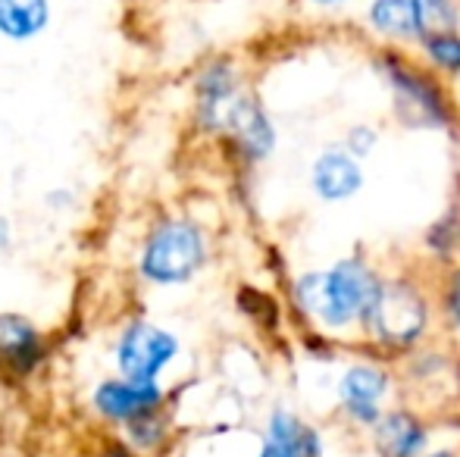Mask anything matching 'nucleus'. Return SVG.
<instances>
[{
  "label": "nucleus",
  "instance_id": "obj_1",
  "mask_svg": "<svg viewBox=\"0 0 460 457\" xmlns=\"http://www.w3.org/2000/svg\"><path fill=\"white\" fill-rule=\"evenodd\" d=\"M385 276L367 257H341L326 269H307L291 282L295 311L320 330V336H345L360 330L379 301Z\"/></svg>",
  "mask_w": 460,
  "mask_h": 457
},
{
  "label": "nucleus",
  "instance_id": "obj_2",
  "mask_svg": "<svg viewBox=\"0 0 460 457\" xmlns=\"http://www.w3.org/2000/svg\"><path fill=\"white\" fill-rule=\"evenodd\" d=\"M432 307L426 292L413 279H385L379 301L367 313L360 336L376 354H411L429 336Z\"/></svg>",
  "mask_w": 460,
  "mask_h": 457
},
{
  "label": "nucleus",
  "instance_id": "obj_3",
  "mask_svg": "<svg viewBox=\"0 0 460 457\" xmlns=\"http://www.w3.org/2000/svg\"><path fill=\"white\" fill-rule=\"evenodd\" d=\"M385 75L392 85L394 116L411 128H448L451 104L438 79L429 69L404 63L401 57H385Z\"/></svg>",
  "mask_w": 460,
  "mask_h": 457
},
{
  "label": "nucleus",
  "instance_id": "obj_4",
  "mask_svg": "<svg viewBox=\"0 0 460 457\" xmlns=\"http://www.w3.org/2000/svg\"><path fill=\"white\" fill-rule=\"evenodd\" d=\"M392 391H394V376L385 360L358 357L341 370L339 382H335L339 414L345 417L351 426L367 429L369 433V429L379 423V417L388 410Z\"/></svg>",
  "mask_w": 460,
  "mask_h": 457
},
{
  "label": "nucleus",
  "instance_id": "obj_5",
  "mask_svg": "<svg viewBox=\"0 0 460 457\" xmlns=\"http://www.w3.org/2000/svg\"><path fill=\"white\" fill-rule=\"evenodd\" d=\"M207 244L198 226L191 223H166L151 235L141 257V273L160 286L185 282L204 267Z\"/></svg>",
  "mask_w": 460,
  "mask_h": 457
},
{
  "label": "nucleus",
  "instance_id": "obj_6",
  "mask_svg": "<svg viewBox=\"0 0 460 457\" xmlns=\"http://www.w3.org/2000/svg\"><path fill=\"white\" fill-rule=\"evenodd\" d=\"M219 135H226L248 163L267 160L276 147L273 119H270V113L263 110L261 101L248 92H242L235 101H232V107L226 110L223 122H219Z\"/></svg>",
  "mask_w": 460,
  "mask_h": 457
},
{
  "label": "nucleus",
  "instance_id": "obj_7",
  "mask_svg": "<svg viewBox=\"0 0 460 457\" xmlns=\"http://www.w3.org/2000/svg\"><path fill=\"white\" fill-rule=\"evenodd\" d=\"M367 172L345 145H326L310 166V189L323 204H345L364 191Z\"/></svg>",
  "mask_w": 460,
  "mask_h": 457
},
{
  "label": "nucleus",
  "instance_id": "obj_8",
  "mask_svg": "<svg viewBox=\"0 0 460 457\" xmlns=\"http://www.w3.org/2000/svg\"><path fill=\"white\" fill-rule=\"evenodd\" d=\"M179 354L176 336L157 326H132L119 342V366L132 382H157V373Z\"/></svg>",
  "mask_w": 460,
  "mask_h": 457
},
{
  "label": "nucleus",
  "instance_id": "obj_9",
  "mask_svg": "<svg viewBox=\"0 0 460 457\" xmlns=\"http://www.w3.org/2000/svg\"><path fill=\"white\" fill-rule=\"evenodd\" d=\"M429 423L411 408H388L369 429V445L376 457H423L429 452Z\"/></svg>",
  "mask_w": 460,
  "mask_h": 457
},
{
  "label": "nucleus",
  "instance_id": "obj_10",
  "mask_svg": "<svg viewBox=\"0 0 460 457\" xmlns=\"http://www.w3.org/2000/svg\"><path fill=\"white\" fill-rule=\"evenodd\" d=\"M254 457H326V439L301 414L279 408L270 414L267 433Z\"/></svg>",
  "mask_w": 460,
  "mask_h": 457
},
{
  "label": "nucleus",
  "instance_id": "obj_11",
  "mask_svg": "<svg viewBox=\"0 0 460 457\" xmlns=\"http://www.w3.org/2000/svg\"><path fill=\"white\" fill-rule=\"evenodd\" d=\"M97 408L103 417L113 420H138L147 417L160 404V389L157 382H103L97 389Z\"/></svg>",
  "mask_w": 460,
  "mask_h": 457
},
{
  "label": "nucleus",
  "instance_id": "obj_12",
  "mask_svg": "<svg viewBox=\"0 0 460 457\" xmlns=\"http://www.w3.org/2000/svg\"><path fill=\"white\" fill-rule=\"evenodd\" d=\"M367 22L376 35L388 38V41H420L413 0H369Z\"/></svg>",
  "mask_w": 460,
  "mask_h": 457
},
{
  "label": "nucleus",
  "instance_id": "obj_13",
  "mask_svg": "<svg viewBox=\"0 0 460 457\" xmlns=\"http://www.w3.org/2000/svg\"><path fill=\"white\" fill-rule=\"evenodd\" d=\"M41 354V345H38V332L31 330L29 320L22 317H0V357L6 360L16 370H29L31 364Z\"/></svg>",
  "mask_w": 460,
  "mask_h": 457
},
{
  "label": "nucleus",
  "instance_id": "obj_14",
  "mask_svg": "<svg viewBox=\"0 0 460 457\" xmlns=\"http://www.w3.org/2000/svg\"><path fill=\"white\" fill-rule=\"evenodd\" d=\"M50 6L48 0H0V35L6 38H31L48 25Z\"/></svg>",
  "mask_w": 460,
  "mask_h": 457
},
{
  "label": "nucleus",
  "instance_id": "obj_15",
  "mask_svg": "<svg viewBox=\"0 0 460 457\" xmlns=\"http://www.w3.org/2000/svg\"><path fill=\"white\" fill-rule=\"evenodd\" d=\"M420 41L442 31H460V6L457 0H413Z\"/></svg>",
  "mask_w": 460,
  "mask_h": 457
},
{
  "label": "nucleus",
  "instance_id": "obj_16",
  "mask_svg": "<svg viewBox=\"0 0 460 457\" xmlns=\"http://www.w3.org/2000/svg\"><path fill=\"white\" fill-rule=\"evenodd\" d=\"M429 69L442 75H460V31H442L420 41Z\"/></svg>",
  "mask_w": 460,
  "mask_h": 457
},
{
  "label": "nucleus",
  "instance_id": "obj_17",
  "mask_svg": "<svg viewBox=\"0 0 460 457\" xmlns=\"http://www.w3.org/2000/svg\"><path fill=\"white\" fill-rule=\"evenodd\" d=\"M426 248L438 257V260H451L460 250V207H451L442 220L426 232Z\"/></svg>",
  "mask_w": 460,
  "mask_h": 457
},
{
  "label": "nucleus",
  "instance_id": "obj_18",
  "mask_svg": "<svg viewBox=\"0 0 460 457\" xmlns=\"http://www.w3.org/2000/svg\"><path fill=\"white\" fill-rule=\"evenodd\" d=\"M341 145H345L358 160H367V157H373L376 147H379V128L369 126V122H358V126H351L345 132Z\"/></svg>",
  "mask_w": 460,
  "mask_h": 457
},
{
  "label": "nucleus",
  "instance_id": "obj_19",
  "mask_svg": "<svg viewBox=\"0 0 460 457\" xmlns=\"http://www.w3.org/2000/svg\"><path fill=\"white\" fill-rule=\"evenodd\" d=\"M442 313L448 320V326L455 332H460V263L448 269L442 286Z\"/></svg>",
  "mask_w": 460,
  "mask_h": 457
},
{
  "label": "nucleus",
  "instance_id": "obj_20",
  "mask_svg": "<svg viewBox=\"0 0 460 457\" xmlns=\"http://www.w3.org/2000/svg\"><path fill=\"white\" fill-rule=\"evenodd\" d=\"M307 4L323 6V10H332V6H345V4H351V0H307Z\"/></svg>",
  "mask_w": 460,
  "mask_h": 457
},
{
  "label": "nucleus",
  "instance_id": "obj_21",
  "mask_svg": "<svg viewBox=\"0 0 460 457\" xmlns=\"http://www.w3.org/2000/svg\"><path fill=\"white\" fill-rule=\"evenodd\" d=\"M423 457H460L457 452H451V448H429Z\"/></svg>",
  "mask_w": 460,
  "mask_h": 457
},
{
  "label": "nucleus",
  "instance_id": "obj_22",
  "mask_svg": "<svg viewBox=\"0 0 460 457\" xmlns=\"http://www.w3.org/2000/svg\"><path fill=\"white\" fill-rule=\"evenodd\" d=\"M103 457H126V454H119V452H113V454H103Z\"/></svg>",
  "mask_w": 460,
  "mask_h": 457
}]
</instances>
